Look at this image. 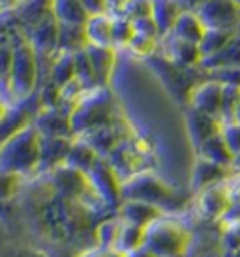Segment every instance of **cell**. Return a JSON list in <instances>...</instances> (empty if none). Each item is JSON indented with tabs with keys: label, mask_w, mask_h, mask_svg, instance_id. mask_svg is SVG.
Masks as SVG:
<instances>
[{
	"label": "cell",
	"mask_w": 240,
	"mask_h": 257,
	"mask_svg": "<svg viewBox=\"0 0 240 257\" xmlns=\"http://www.w3.org/2000/svg\"><path fill=\"white\" fill-rule=\"evenodd\" d=\"M145 246L160 257H186L191 248V233L178 220L162 216L147 227Z\"/></svg>",
	"instance_id": "obj_2"
},
{
	"label": "cell",
	"mask_w": 240,
	"mask_h": 257,
	"mask_svg": "<svg viewBox=\"0 0 240 257\" xmlns=\"http://www.w3.org/2000/svg\"><path fill=\"white\" fill-rule=\"evenodd\" d=\"M165 216V210H162L156 205L145 203V201H134L124 199L118 207V218L124 223H132V225H139V227H149L156 220H160Z\"/></svg>",
	"instance_id": "obj_5"
},
{
	"label": "cell",
	"mask_w": 240,
	"mask_h": 257,
	"mask_svg": "<svg viewBox=\"0 0 240 257\" xmlns=\"http://www.w3.org/2000/svg\"><path fill=\"white\" fill-rule=\"evenodd\" d=\"M231 207H233V190L223 182L201 192L199 212L206 220H225Z\"/></svg>",
	"instance_id": "obj_4"
},
{
	"label": "cell",
	"mask_w": 240,
	"mask_h": 257,
	"mask_svg": "<svg viewBox=\"0 0 240 257\" xmlns=\"http://www.w3.org/2000/svg\"><path fill=\"white\" fill-rule=\"evenodd\" d=\"M173 197V190L160 182L154 177H132L130 180L122 182V201L134 199V201H145L150 205H156L163 210V205Z\"/></svg>",
	"instance_id": "obj_3"
},
{
	"label": "cell",
	"mask_w": 240,
	"mask_h": 257,
	"mask_svg": "<svg viewBox=\"0 0 240 257\" xmlns=\"http://www.w3.org/2000/svg\"><path fill=\"white\" fill-rule=\"evenodd\" d=\"M124 221L116 218H107V220L99 221L96 231H94V238H96V248L99 250H111L116 251V240L122 231Z\"/></svg>",
	"instance_id": "obj_6"
},
{
	"label": "cell",
	"mask_w": 240,
	"mask_h": 257,
	"mask_svg": "<svg viewBox=\"0 0 240 257\" xmlns=\"http://www.w3.org/2000/svg\"><path fill=\"white\" fill-rule=\"evenodd\" d=\"M40 225L51 240H68L90 227V208L58 195L40 210Z\"/></svg>",
	"instance_id": "obj_1"
},
{
	"label": "cell",
	"mask_w": 240,
	"mask_h": 257,
	"mask_svg": "<svg viewBox=\"0 0 240 257\" xmlns=\"http://www.w3.org/2000/svg\"><path fill=\"white\" fill-rule=\"evenodd\" d=\"M12 180H14V175H10V173H0V201L10 199L15 193V190H17L15 182H12Z\"/></svg>",
	"instance_id": "obj_8"
},
{
	"label": "cell",
	"mask_w": 240,
	"mask_h": 257,
	"mask_svg": "<svg viewBox=\"0 0 240 257\" xmlns=\"http://www.w3.org/2000/svg\"><path fill=\"white\" fill-rule=\"evenodd\" d=\"M233 165H236V167H240V154H238V160H233Z\"/></svg>",
	"instance_id": "obj_11"
},
{
	"label": "cell",
	"mask_w": 240,
	"mask_h": 257,
	"mask_svg": "<svg viewBox=\"0 0 240 257\" xmlns=\"http://www.w3.org/2000/svg\"><path fill=\"white\" fill-rule=\"evenodd\" d=\"M124 257H160V255H158V253H154V251L150 250V248H147V246H143V248L132 251L130 255H124Z\"/></svg>",
	"instance_id": "obj_9"
},
{
	"label": "cell",
	"mask_w": 240,
	"mask_h": 257,
	"mask_svg": "<svg viewBox=\"0 0 240 257\" xmlns=\"http://www.w3.org/2000/svg\"><path fill=\"white\" fill-rule=\"evenodd\" d=\"M145 238H147V229L145 227L124 223L118 235V240H116V251L122 255H130L132 251L145 246Z\"/></svg>",
	"instance_id": "obj_7"
},
{
	"label": "cell",
	"mask_w": 240,
	"mask_h": 257,
	"mask_svg": "<svg viewBox=\"0 0 240 257\" xmlns=\"http://www.w3.org/2000/svg\"><path fill=\"white\" fill-rule=\"evenodd\" d=\"M19 257H47L43 251H38V250H25L19 253Z\"/></svg>",
	"instance_id": "obj_10"
}]
</instances>
